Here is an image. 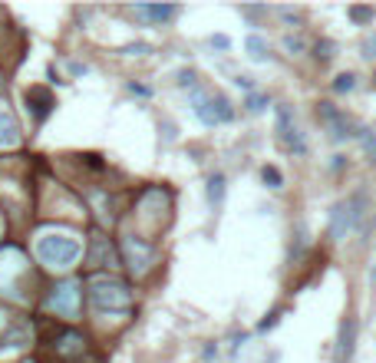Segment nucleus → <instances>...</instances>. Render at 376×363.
Returning <instances> with one entry per match:
<instances>
[{
	"label": "nucleus",
	"instance_id": "obj_1",
	"mask_svg": "<svg viewBox=\"0 0 376 363\" xmlns=\"http://www.w3.org/2000/svg\"><path fill=\"white\" fill-rule=\"evenodd\" d=\"M90 301L99 314H126L132 307V291L126 281L96 277V281H90Z\"/></svg>",
	"mask_w": 376,
	"mask_h": 363
},
{
	"label": "nucleus",
	"instance_id": "obj_2",
	"mask_svg": "<svg viewBox=\"0 0 376 363\" xmlns=\"http://www.w3.org/2000/svg\"><path fill=\"white\" fill-rule=\"evenodd\" d=\"M79 255H83V244L76 242L73 235H53L50 231L37 242V257L46 268H70L79 261Z\"/></svg>",
	"mask_w": 376,
	"mask_h": 363
},
{
	"label": "nucleus",
	"instance_id": "obj_3",
	"mask_svg": "<svg viewBox=\"0 0 376 363\" xmlns=\"http://www.w3.org/2000/svg\"><path fill=\"white\" fill-rule=\"evenodd\" d=\"M366 205H370L366 192H353L346 202H337V205H333V212H330V238L333 242L346 238L353 228L360 225L363 215H366Z\"/></svg>",
	"mask_w": 376,
	"mask_h": 363
},
{
	"label": "nucleus",
	"instance_id": "obj_4",
	"mask_svg": "<svg viewBox=\"0 0 376 363\" xmlns=\"http://www.w3.org/2000/svg\"><path fill=\"white\" fill-rule=\"evenodd\" d=\"M192 112L201 119V126H221V122L235 119V109L225 96L205 90H192Z\"/></svg>",
	"mask_w": 376,
	"mask_h": 363
},
{
	"label": "nucleus",
	"instance_id": "obj_5",
	"mask_svg": "<svg viewBox=\"0 0 376 363\" xmlns=\"http://www.w3.org/2000/svg\"><path fill=\"white\" fill-rule=\"evenodd\" d=\"M317 119L327 126V133H330L333 142H346V139H357V133H360V126H353V119L346 116L344 109L333 106V103H320V106H317Z\"/></svg>",
	"mask_w": 376,
	"mask_h": 363
},
{
	"label": "nucleus",
	"instance_id": "obj_6",
	"mask_svg": "<svg viewBox=\"0 0 376 363\" xmlns=\"http://www.w3.org/2000/svg\"><path fill=\"white\" fill-rule=\"evenodd\" d=\"M277 139H281V146H284L287 152L307 155V142H304V136L297 133V126H294L290 106H277Z\"/></svg>",
	"mask_w": 376,
	"mask_h": 363
},
{
	"label": "nucleus",
	"instance_id": "obj_7",
	"mask_svg": "<svg viewBox=\"0 0 376 363\" xmlns=\"http://www.w3.org/2000/svg\"><path fill=\"white\" fill-rule=\"evenodd\" d=\"M122 251H126V264H129L136 274H142L152 261H155V244L142 242V238H136V235L126 238V248H122Z\"/></svg>",
	"mask_w": 376,
	"mask_h": 363
},
{
	"label": "nucleus",
	"instance_id": "obj_8",
	"mask_svg": "<svg viewBox=\"0 0 376 363\" xmlns=\"http://www.w3.org/2000/svg\"><path fill=\"white\" fill-rule=\"evenodd\" d=\"M23 99H27V109H30L33 122H46V116L57 109V96L46 90V86H30V90L23 92Z\"/></svg>",
	"mask_w": 376,
	"mask_h": 363
},
{
	"label": "nucleus",
	"instance_id": "obj_9",
	"mask_svg": "<svg viewBox=\"0 0 376 363\" xmlns=\"http://www.w3.org/2000/svg\"><path fill=\"white\" fill-rule=\"evenodd\" d=\"M76 301H79V291H76V284H73V281H63L60 288H53V294H50L46 307H50V311H57L60 317H76Z\"/></svg>",
	"mask_w": 376,
	"mask_h": 363
},
{
	"label": "nucleus",
	"instance_id": "obj_10",
	"mask_svg": "<svg viewBox=\"0 0 376 363\" xmlns=\"http://www.w3.org/2000/svg\"><path fill=\"white\" fill-rule=\"evenodd\" d=\"M353 347H357V320L346 317L344 324H340V333H337V363H346L350 357H353Z\"/></svg>",
	"mask_w": 376,
	"mask_h": 363
},
{
	"label": "nucleus",
	"instance_id": "obj_11",
	"mask_svg": "<svg viewBox=\"0 0 376 363\" xmlns=\"http://www.w3.org/2000/svg\"><path fill=\"white\" fill-rule=\"evenodd\" d=\"M136 14L152 20V23H168V20H175L181 14V7H175V3H139Z\"/></svg>",
	"mask_w": 376,
	"mask_h": 363
},
{
	"label": "nucleus",
	"instance_id": "obj_12",
	"mask_svg": "<svg viewBox=\"0 0 376 363\" xmlns=\"http://www.w3.org/2000/svg\"><path fill=\"white\" fill-rule=\"evenodd\" d=\"M17 139H20V126L10 112H3L0 109V146H17Z\"/></svg>",
	"mask_w": 376,
	"mask_h": 363
},
{
	"label": "nucleus",
	"instance_id": "obj_13",
	"mask_svg": "<svg viewBox=\"0 0 376 363\" xmlns=\"http://www.w3.org/2000/svg\"><path fill=\"white\" fill-rule=\"evenodd\" d=\"M225 192H228L225 175H221V172L208 175V205H211V208H221V202H225Z\"/></svg>",
	"mask_w": 376,
	"mask_h": 363
},
{
	"label": "nucleus",
	"instance_id": "obj_14",
	"mask_svg": "<svg viewBox=\"0 0 376 363\" xmlns=\"http://www.w3.org/2000/svg\"><path fill=\"white\" fill-rule=\"evenodd\" d=\"M244 50H248V57L257 60V63L268 60V40H264V37H257V33H251V37L244 40Z\"/></svg>",
	"mask_w": 376,
	"mask_h": 363
},
{
	"label": "nucleus",
	"instance_id": "obj_15",
	"mask_svg": "<svg viewBox=\"0 0 376 363\" xmlns=\"http://www.w3.org/2000/svg\"><path fill=\"white\" fill-rule=\"evenodd\" d=\"M357 139H360V146H363V152H366V159H370V162H376V133H373V129L360 126Z\"/></svg>",
	"mask_w": 376,
	"mask_h": 363
},
{
	"label": "nucleus",
	"instance_id": "obj_16",
	"mask_svg": "<svg viewBox=\"0 0 376 363\" xmlns=\"http://www.w3.org/2000/svg\"><path fill=\"white\" fill-rule=\"evenodd\" d=\"M23 344H27V331L23 327H10L0 337V347H23Z\"/></svg>",
	"mask_w": 376,
	"mask_h": 363
},
{
	"label": "nucleus",
	"instance_id": "obj_17",
	"mask_svg": "<svg viewBox=\"0 0 376 363\" xmlns=\"http://www.w3.org/2000/svg\"><path fill=\"white\" fill-rule=\"evenodd\" d=\"M261 182H264L268 188H281V185H284V175H281L277 166H261Z\"/></svg>",
	"mask_w": 376,
	"mask_h": 363
},
{
	"label": "nucleus",
	"instance_id": "obj_18",
	"mask_svg": "<svg viewBox=\"0 0 376 363\" xmlns=\"http://www.w3.org/2000/svg\"><path fill=\"white\" fill-rule=\"evenodd\" d=\"M357 90V76L353 73H340L333 79V92H353Z\"/></svg>",
	"mask_w": 376,
	"mask_h": 363
},
{
	"label": "nucleus",
	"instance_id": "obj_19",
	"mask_svg": "<svg viewBox=\"0 0 376 363\" xmlns=\"http://www.w3.org/2000/svg\"><path fill=\"white\" fill-rule=\"evenodd\" d=\"M373 14H376L373 7H350V10H346V17H350L353 23H370Z\"/></svg>",
	"mask_w": 376,
	"mask_h": 363
},
{
	"label": "nucleus",
	"instance_id": "obj_20",
	"mask_svg": "<svg viewBox=\"0 0 376 363\" xmlns=\"http://www.w3.org/2000/svg\"><path fill=\"white\" fill-rule=\"evenodd\" d=\"M244 106H248V112H264V109H268V96H261V92H248Z\"/></svg>",
	"mask_w": 376,
	"mask_h": 363
},
{
	"label": "nucleus",
	"instance_id": "obj_21",
	"mask_svg": "<svg viewBox=\"0 0 376 363\" xmlns=\"http://www.w3.org/2000/svg\"><path fill=\"white\" fill-rule=\"evenodd\" d=\"M175 83H179L181 90H198V73L195 70H179V79H175Z\"/></svg>",
	"mask_w": 376,
	"mask_h": 363
},
{
	"label": "nucleus",
	"instance_id": "obj_22",
	"mask_svg": "<svg viewBox=\"0 0 376 363\" xmlns=\"http://www.w3.org/2000/svg\"><path fill=\"white\" fill-rule=\"evenodd\" d=\"M333 50H337V46H333L330 40H320V43L314 46V57H317L320 63H330V60H333Z\"/></svg>",
	"mask_w": 376,
	"mask_h": 363
},
{
	"label": "nucleus",
	"instance_id": "obj_23",
	"mask_svg": "<svg viewBox=\"0 0 376 363\" xmlns=\"http://www.w3.org/2000/svg\"><path fill=\"white\" fill-rule=\"evenodd\" d=\"M119 53H129V57H146V53H152V43H142V40H139V43H126Z\"/></svg>",
	"mask_w": 376,
	"mask_h": 363
},
{
	"label": "nucleus",
	"instance_id": "obj_24",
	"mask_svg": "<svg viewBox=\"0 0 376 363\" xmlns=\"http://www.w3.org/2000/svg\"><path fill=\"white\" fill-rule=\"evenodd\" d=\"M277 320H281V311H271L268 317H264V320H261V324H257V333H268V331H274V327H277Z\"/></svg>",
	"mask_w": 376,
	"mask_h": 363
},
{
	"label": "nucleus",
	"instance_id": "obj_25",
	"mask_svg": "<svg viewBox=\"0 0 376 363\" xmlns=\"http://www.w3.org/2000/svg\"><path fill=\"white\" fill-rule=\"evenodd\" d=\"M211 46H215V50H221V53H225V50H231V40H228L225 33H211V40H208Z\"/></svg>",
	"mask_w": 376,
	"mask_h": 363
},
{
	"label": "nucleus",
	"instance_id": "obj_26",
	"mask_svg": "<svg viewBox=\"0 0 376 363\" xmlns=\"http://www.w3.org/2000/svg\"><path fill=\"white\" fill-rule=\"evenodd\" d=\"M363 57H366V60H373V57H376V33L366 40V43H363Z\"/></svg>",
	"mask_w": 376,
	"mask_h": 363
},
{
	"label": "nucleus",
	"instance_id": "obj_27",
	"mask_svg": "<svg viewBox=\"0 0 376 363\" xmlns=\"http://www.w3.org/2000/svg\"><path fill=\"white\" fill-rule=\"evenodd\" d=\"M284 46H287V50H294V53H301L304 40H301V37H284Z\"/></svg>",
	"mask_w": 376,
	"mask_h": 363
},
{
	"label": "nucleus",
	"instance_id": "obj_28",
	"mask_svg": "<svg viewBox=\"0 0 376 363\" xmlns=\"http://www.w3.org/2000/svg\"><path fill=\"white\" fill-rule=\"evenodd\" d=\"M235 83H238V86H241L244 92H255V79H251V76H238Z\"/></svg>",
	"mask_w": 376,
	"mask_h": 363
},
{
	"label": "nucleus",
	"instance_id": "obj_29",
	"mask_svg": "<svg viewBox=\"0 0 376 363\" xmlns=\"http://www.w3.org/2000/svg\"><path fill=\"white\" fill-rule=\"evenodd\" d=\"M126 90H129V92H132V96H149V86H139V83H129V86H126Z\"/></svg>",
	"mask_w": 376,
	"mask_h": 363
},
{
	"label": "nucleus",
	"instance_id": "obj_30",
	"mask_svg": "<svg viewBox=\"0 0 376 363\" xmlns=\"http://www.w3.org/2000/svg\"><path fill=\"white\" fill-rule=\"evenodd\" d=\"M201 357H205V360H215V357H218V347H215V344H208V347L201 350Z\"/></svg>",
	"mask_w": 376,
	"mask_h": 363
},
{
	"label": "nucleus",
	"instance_id": "obj_31",
	"mask_svg": "<svg viewBox=\"0 0 376 363\" xmlns=\"http://www.w3.org/2000/svg\"><path fill=\"white\" fill-rule=\"evenodd\" d=\"M241 14H248V17H261V14H264V7H241Z\"/></svg>",
	"mask_w": 376,
	"mask_h": 363
},
{
	"label": "nucleus",
	"instance_id": "obj_32",
	"mask_svg": "<svg viewBox=\"0 0 376 363\" xmlns=\"http://www.w3.org/2000/svg\"><path fill=\"white\" fill-rule=\"evenodd\" d=\"M344 162H346L344 155H333V172H340V168H344Z\"/></svg>",
	"mask_w": 376,
	"mask_h": 363
},
{
	"label": "nucleus",
	"instance_id": "obj_33",
	"mask_svg": "<svg viewBox=\"0 0 376 363\" xmlns=\"http://www.w3.org/2000/svg\"><path fill=\"white\" fill-rule=\"evenodd\" d=\"M370 277H373V281H376V268H373V271H370Z\"/></svg>",
	"mask_w": 376,
	"mask_h": 363
}]
</instances>
